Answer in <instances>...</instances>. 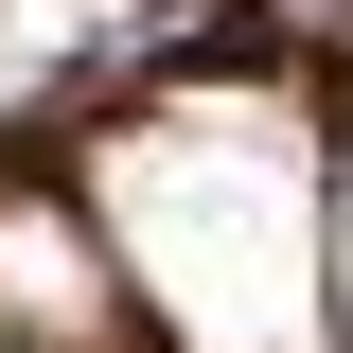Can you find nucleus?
<instances>
[{
	"label": "nucleus",
	"mask_w": 353,
	"mask_h": 353,
	"mask_svg": "<svg viewBox=\"0 0 353 353\" xmlns=\"http://www.w3.org/2000/svg\"><path fill=\"white\" fill-rule=\"evenodd\" d=\"M124 301L176 353H336V176L283 88H159L88 141Z\"/></svg>",
	"instance_id": "nucleus-1"
},
{
	"label": "nucleus",
	"mask_w": 353,
	"mask_h": 353,
	"mask_svg": "<svg viewBox=\"0 0 353 353\" xmlns=\"http://www.w3.org/2000/svg\"><path fill=\"white\" fill-rule=\"evenodd\" d=\"M106 318H124V265H106V212L0 194V336H18V353H88Z\"/></svg>",
	"instance_id": "nucleus-2"
},
{
	"label": "nucleus",
	"mask_w": 353,
	"mask_h": 353,
	"mask_svg": "<svg viewBox=\"0 0 353 353\" xmlns=\"http://www.w3.org/2000/svg\"><path fill=\"white\" fill-rule=\"evenodd\" d=\"M336 353H353V141H336Z\"/></svg>",
	"instance_id": "nucleus-3"
},
{
	"label": "nucleus",
	"mask_w": 353,
	"mask_h": 353,
	"mask_svg": "<svg viewBox=\"0 0 353 353\" xmlns=\"http://www.w3.org/2000/svg\"><path fill=\"white\" fill-rule=\"evenodd\" d=\"M0 353H18V336H0Z\"/></svg>",
	"instance_id": "nucleus-4"
}]
</instances>
